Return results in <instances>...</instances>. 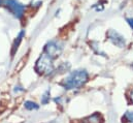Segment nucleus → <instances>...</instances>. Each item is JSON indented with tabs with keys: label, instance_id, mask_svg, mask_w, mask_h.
Segmentation results:
<instances>
[{
	"label": "nucleus",
	"instance_id": "8",
	"mask_svg": "<svg viewBox=\"0 0 133 123\" xmlns=\"http://www.w3.org/2000/svg\"><path fill=\"white\" fill-rule=\"evenodd\" d=\"M127 22H128V24L130 25V27L133 29V18H128V19H127Z\"/></svg>",
	"mask_w": 133,
	"mask_h": 123
},
{
	"label": "nucleus",
	"instance_id": "9",
	"mask_svg": "<svg viewBox=\"0 0 133 123\" xmlns=\"http://www.w3.org/2000/svg\"><path fill=\"white\" fill-rule=\"evenodd\" d=\"M131 99H132V101H133V91H132V93H131Z\"/></svg>",
	"mask_w": 133,
	"mask_h": 123
},
{
	"label": "nucleus",
	"instance_id": "7",
	"mask_svg": "<svg viewBox=\"0 0 133 123\" xmlns=\"http://www.w3.org/2000/svg\"><path fill=\"white\" fill-rule=\"evenodd\" d=\"M125 118L129 122H133V112H127L126 115H125Z\"/></svg>",
	"mask_w": 133,
	"mask_h": 123
},
{
	"label": "nucleus",
	"instance_id": "3",
	"mask_svg": "<svg viewBox=\"0 0 133 123\" xmlns=\"http://www.w3.org/2000/svg\"><path fill=\"white\" fill-rule=\"evenodd\" d=\"M4 4L7 6V8L10 10L11 14H14L18 19H21L24 15L25 6L22 5L17 0H4Z\"/></svg>",
	"mask_w": 133,
	"mask_h": 123
},
{
	"label": "nucleus",
	"instance_id": "2",
	"mask_svg": "<svg viewBox=\"0 0 133 123\" xmlns=\"http://www.w3.org/2000/svg\"><path fill=\"white\" fill-rule=\"evenodd\" d=\"M54 69L53 66V58L48 54H42L36 63V70L39 73H50Z\"/></svg>",
	"mask_w": 133,
	"mask_h": 123
},
{
	"label": "nucleus",
	"instance_id": "5",
	"mask_svg": "<svg viewBox=\"0 0 133 123\" xmlns=\"http://www.w3.org/2000/svg\"><path fill=\"white\" fill-rule=\"evenodd\" d=\"M107 37H108V39H109L114 45H116V46L119 47V48H123V47L125 46V38L116 30L108 31Z\"/></svg>",
	"mask_w": 133,
	"mask_h": 123
},
{
	"label": "nucleus",
	"instance_id": "1",
	"mask_svg": "<svg viewBox=\"0 0 133 123\" xmlns=\"http://www.w3.org/2000/svg\"><path fill=\"white\" fill-rule=\"evenodd\" d=\"M88 80V73L85 70H76L72 73H70L62 85L64 86L65 89H74L83 86Z\"/></svg>",
	"mask_w": 133,
	"mask_h": 123
},
{
	"label": "nucleus",
	"instance_id": "4",
	"mask_svg": "<svg viewBox=\"0 0 133 123\" xmlns=\"http://www.w3.org/2000/svg\"><path fill=\"white\" fill-rule=\"evenodd\" d=\"M45 54H48L50 57L55 58L59 56V54L62 52V45L58 40H51L44 48Z\"/></svg>",
	"mask_w": 133,
	"mask_h": 123
},
{
	"label": "nucleus",
	"instance_id": "6",
	"mask_svg": "<svg viewBox=\"0 0 133 123\" xmlns=\"http://www.w3.org/2000/svg\"><path fill=\"white\" fill-rule=\"evenodd\" d=\"M25 107H26L28 110H32V109H37V108H38V107L36 106V103L31 102V101H27L26 104H25Z\"/></svg>",
	"mask_w": 133,
	"mask_h": 123
},
{
	"label": "nucleus",
	"instance_id": "10",
	"mask_svg": "<svg viewBox=\"0 0 133 123\" xmlns=\"http://www.w3.org/2000/svg\"><path fill=\"white\" fill-rule=\"evenodd\" d=\"M1 3H2V0H0V4H1Z\"/></svg>",
	"mask_w": 133,
	"mask_h": 123
}]
</instances>
